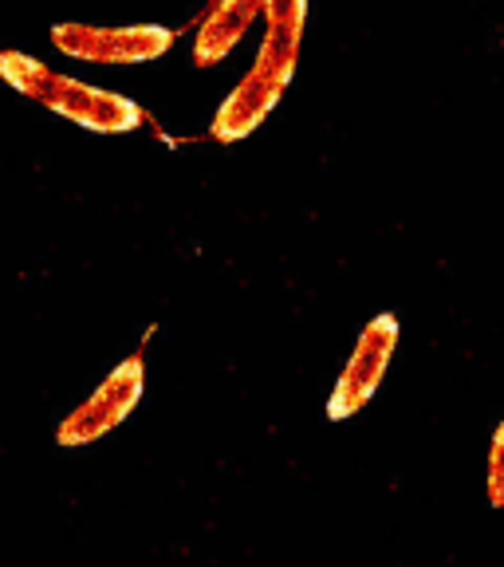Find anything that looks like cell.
I'll return each mask as SVG.
<instances>
[{
	"instance_id": "obj_1",
	"label": "cell",
	"mask_w": 504,
	"mask_h": 567,
	"mask_svg": "<svg viewBox=\"0 0 504 567\" xmlns=\"http://www.w3.org/2000/svg\"><path fill=\"white\" fill-rule=\"evenodd\" d=\"M0 80L91 134H131L142 126V106L134 99L52 71L28 52H0Z\"/></svg>"
},
{
	"instance_id": "obj_2",
	"label": "cell",
	"mask_w": 504,
	"mask_h": 567,
	"mask_svg": "<svg viewBox=\"0 0 504 567\" xmlns=\"http://www.w3.org/2000/svg\"><path fill=\"white\" fill-rule=\"evenodd\" d=\"M142 394H146V354L134 351L91 390L80 406L63 414V422L55 425V442L63 450L103 442L106 434H115L119 425L138 410Z\"/></svg>"
},
{
	"instance_id": "obj_3",
	"label": "cell",
	"mask_w": 504,
	"mask_h": 567,
	"mask_svg": "<svg viewBox=\"0 0 504 567\" xmlns=\"http://www.w3.org/2000/svg\"><path fill=\"white\" fill-rule=\"evenodd\" d=\"M52 48L68 60L103 63V68H126V63H151L174 48V32L162 24H52Z\"/></svg>"
},
{
	"instance_id": "obj_4",
	"label": "cell",
	"mask_w": 504,
	"mask_h": 567,
	"mask_svg": "<svg viewBox=\"0 0 504 567\" xmlns=\"http://www.w3.org/2000/svg\"><path fill=\"white\" fill-rule=\"evenodd\" d=\"M399 339H402V328L390 311H379V316L359 331L351 359L343 363L336 386H331V399H328L331 422H347V417H354L359 410H367V402L379 394L382 379H387Z\"/></svg>"
},
{
	"instance_id": "obj_5",
	"label": "cell",
	"mask_w": 504,
	"mask_h": 567,
	"mask_svg": "<svg viewBox=\"0 0 504 567\" xmlns=\"http://www.w3.org/2000/svg\"><path fill=\"white\" fill-rule=\"evenodd\" d=\"M288 83L292 80L280 75V71H268V68H260V63H253V68L245 71V80H240L237 87L225 95V103L217 106V115H213V123H209L213 142L233 146V142L248 138V134L257 131L276 111V103H280L284 91H288Z\"/></svg>"
},
{
	"instance_id": "obj_6",
	"label": "cell",
	"mask_w": 504,
	"mask_h": 567,
	"mask_svg": "<svg viewBox=\"0 0 504 567\" xmlns=\"http://www.w3.org/2000/svg\"><path fill=\"white\" fill-rule=\"evenodd\" d=\"M257 17H265V0H217L209 17L202 20V28H197V40H194L197 68L222 63L245 40V32L253 28Z\"/></svg>"
},
{
	"instance_id": "obj_7",
	"label": "cell",
	"mask_w": 504,
	"mask_h": 567,
	"mask_svg": "<svg viewBox=\"0 0 504 567\" xmlns=\"http://www.w3.org/2000/svg\"><path fill=\"white\" fill-rule=\"evenodd\" d=\"M268 32H304L308 24V0H265Z\"/></svg>"
},
{
	"instance_id": "obj_8",
	"label": "cell",
	"mask_w": 504,
	"mask_h": 567,
	"mask_svg": "<svg viewBox=\"0 0 504 567\" xmlns=\"http://www.w3.org/2000/svg\"><path fill=\"white\" fill-rule=\"evenodd\" d=\"M485 496H488V508H504V422L496 425V430H493V442H488Z\"/></svg>"
}]
</instances>
